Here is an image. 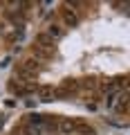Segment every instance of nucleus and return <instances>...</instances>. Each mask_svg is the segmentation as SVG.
Returning <instances> with one entry per match:
<instances>
[{"label":"nucleus","mask_w":130,"mask_h":135,"mask_svg":"<svg viewBox=\"0 0 130 135\" xmlns=\"http://www.w3.org/2000/svg\"><path fill=\"white\" fill-rule=\"evenodd\" d=\"M121 86H123V79H112V81H108L106 86H103V90L108 92V97L117 95V92H121Z\"/></svg>","instance_id":"nucleus-4"},{"label":"nucleus","mask_w":130,"mask_h":135,"mask_svg":"<svg viewBox=\"0 0 130 135\" xmlns=\"http://www.w3.org/2000/svg\"><path fill=\"white\" fill-rule=\"evenodd\" d=\"M36 50H43V54H54L56 52V41L49 38L47 34H38L36 36Z\"/></svg>","instance_id":"nucleus-2"},{"label":"nucleus","mask_w":130,"mask_h":135,"mask_svg":"<svg viewBox=\"0 0 130 135\" xmlns=\"http://www.w3.org/2000/svg\"><path fill=\"white\" fill-rule=\"evenodd\" d=\"M38 97H40V101H54L58 95L54 92V88H43V90L38 92Z\"/></svg>","instance_id":"nucleus-7"},{"label":"nucleus","mask_w":130,"mask_h":135,"mask_svg":"<svg viewBox=\"0 0 130 135\" xmlns=\"http://www.w3.org/2000/svg\"><path fill=\"white\" fill-rule=\"evenodd\" d=\"M23 68H25V70H29V72H38L40 68H43V54H40L38 50H34L29 56H25Z\"/></svg>","instance_id":"nucleus-1"},{"label":"nucleus","mask_w":130,"mask_h":135,"mask_svg":"<svg viewBox=\"0 0 130 135\" xmlns=\"http://www.w3.org/2000/svg\"><path fill=\"white\" fill-rule=\"evenodd\" d=\"M63 23L67 25V27H76L79 25V16L74 14L70 7H65V9H63Z\"/></svg>","instance_id":"nucleus-5"},{"label":"nucleus","mask_w":130,"mask_h":135,"mask_svg":"<svg viewBox=\"0 0 130 135\" xmlns=\"http://www.w3.org/2000/svg\"><path fill=\"white\" fill-rule=\"evenodd\" d=\"M58 131H61V133H74V131H76V124H74V122H63V124H61V128H58Z\"/></svg>","instance_id":"nucleus-10"},{"label":"nucleus","mask_w":130,"mask_h":135,"mask_svg":"<svg viewBox=\"0 0 130 135\" xmlns=\"http://www.w3.org/2000/svg\"><path fill=\"white\" fill-rule=\"evenodd\" d=\"M128 99H130V95L121 90V92H117V95L108 97V108H110V110H121V108L128 104Z\"/></svg>","instance_id":"nucleus-3"},{"label":"nucleus","mask_w":130,"mask_h":135,"mask_svg":"<svg viewBox=\"0 0 130 135\" xmlns=\"http://www.w3.org/2000/svg\"><path fill=\"white\" fill-rule=\"evenodd\" d=\"M45 34H47L49 38L58 41V38H61V36H63V29H61V25H49V29H47V32H45Z\"/></svg>","instance_id":"nucleus-9"},{"label":"nucleus","mask_w":130,"mask_h":135,"mask_svg":"<svg viewBox=\"0 0 130 135\" xmlns=\"http://www.w3.org/2000/svg\"><path fill=\"white\" fill-rule=\"evenodd\" d=\"M76 133H83V135H92L94 131H92L87 124H76Z\"/></svg>","instance_id":"nucleus-11"},{"label":"nucleus","mask_w":130,"mask_h":135,"mask_svg":"<svg viewBox=\"0 0 130 135\" xmlns=\"http://www.w3.org/2000/svg\"><path fill=\"white\" fill-rule=\"evenodd\" d=\"M43 126H36V124H25L23 126V135H43Z\"/></svg>","instance_id":"nucleus-6"},{"label":"nucleus","mask_w":130,"mask_h":135,"mask_svg":"<svg viewBox=\"0 0 130 135\" xmlns=\"http://www.w3.org/2000/svg\"><path fill=\"white\" fill-rule=\"evenodd\" d=\"M16 77H18V81H36V72H29L25 68H20Z\"/></svg>","instance_id":"nucleus-8"}]
</instances>
